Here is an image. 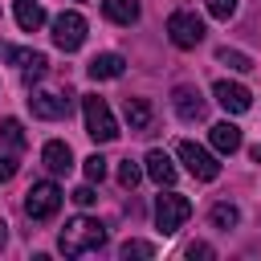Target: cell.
<instances>
[{
	"mask_svg": "<svg viewBox=\"0 0 261 261\" xmlns=\"http://www.w3.org/2000/svg\"><path fill=\"white\" fill-rule=\"evenodd\" d=\"M122 69H126L122 53H98V57H90V65H86V73H90L94 82H114V77H122Z\"/></svg>",
	"mask_w": 261,
	"mask_h": 261,
	"instance_id": "12",
	"label": "cell"
},
{
	"mask_svg": "<svg viewBox=\"0 0 261 261\" xmlns=\"http://www.w3.org/2000/svg\"><path fill=\"white\" fill-rule=\"evenodd\" d=\"M216 61H220V65H228V69H237V73H249V69H253V57H249V53H241V49H228V45H224V49H216Z\"/></svg>",
	"mask_w": 261,
	"mask_h": 261,
	"instance_id": "19",
	"label": "cell"
},
{
	"mask_svg": "<svg viewBox=\"0 0 261 261\" xmlns=\"http://www.w3.org/2000/svg\"><path fill=\"white\" fill-rule=\"evenodd\" d=\"M12 175H16V163H12L8 155H0V184H8Z\"/></svg>",
	"mask_w": 261,
	"mask_h": 261,
	"instance_id": "28",
	"label": "cell"
},
{
	"mask_svg": "<svg viewBox=\"0 0 261 261\" xmlns=\"http://www.w3.org/2000/svg\"><path fill=\"white\" fill-rule=\"evenodd\" d=\"M102 245H106V228H102L98 220H90V216L69 220V224L61 228V237H57V249H61L65 257H86V253H98Z\"/></svg>",
	"mask_w": 261,
	"mask_h": 261,
	"instance_id": "1",
	"label": "cell"
},
{
	"mask_svg": "<svg viewBox=\"0 0 261 261\" xmlns=\"http://www.w3.org/2000/svg\"><path fill=\"white\" fill-rule=\"evenodd\" d=\"M94 200H98V196H94V188H90V184H82V188H73V204H77V208H90Z\"/></svg>",
	"mask_w": 261,
	"mask_h": 261,
	"instance_id": "26",
	"label": "cell"
},
{
	"mask_svg": "<svg viewBox=\"0 0 261 261\" xmlns=\"http://www.w3.org/2000/svg\"><path fill=\"white\" fill-rule=\"evenodd\" d=\"M249 155H253V163H261V143H257V147H253Z\"/></svg>",
	"mask_w": 261,
	"mask_h": 261,
	"instance_id": "29",
	"label": "cell"
},
{
	"mask_svg": "<svg viewBox=\"0 0 261 261\" xmlns=\"http://www.w3.org/2000/svg\"><path fill=\"white\" fill-rule=\"evenodd\" d=\"M143 163H147L143 171H147L159 188H171V184H175V163H171V155H167V151H159V147H155V151H147V159H143Z\"/></svg>",
	"mask_w": 261,
	"mask_h": 261,
	"instance_id": "14",
	"label": "cell"
},
{
	"mask_svg": "<svg viewBox=\"0 0 261 261\" xmlns=\"http://www.w3.org/2000/svg\"><path fill=\"white\" fill-rule=\"evenodd\" d=\"M171 106H175V114H179L184 122H200V118H204V110H208V102H204V98H200V90H192V86H175Z\"/></svg>",
	"mask_w": 261,
	"mask_h": 261,
	"instance_id": "10",
	"label": "cell"
},
{
	"mask_svg": "<svg viewBox=\"0 0 261 261\" xmlns=\"http://www.w3.org/2000/svg\"><path fill=\"white\" fill-rule=\"evenodd\" d=\"M29 110L37 114V118H65L69 114V98H61V94H49V90H37L33 98H29Z\"/></svg>",
	"mask_w": 261,
	"mask_h": 261,
	"instance_id": "11",
	"label": "cell"
},
{
	"mask_svg": "<svg viewBox=\"0 0 261 261\" xmlns=\"http://www.w3.org/2000/svg\"><path fill=\"white\" fill-rule=\"evenodd\" d=\"M0 57H8V61H16L20 69H24V82L33 86L37 77H45V69H49V61H45V53H33V49H16V45H0Z\"/></svg>",
	"mask_w": 261,
	"mask_h": 261,
	"instance_id": "9",
	"label": "cell"
},
{
	"mask_svg": "<svg viewBox=\"0 0 261 261\" xmlns=\"http://www.w3.org/2000/svg\"><path fill=\"white\" fill-rule=\"evenodd\" d=\"M167 37H171L175 49H196L204 41V20L196 12H188V8H179V12L167 16Z\"/></svg>",
	"mask_w": 261,
	"mask_h": 261,
	"instance_id": "3",
	"label": "cell"
},
{
	"mask_svg": "<svg viewBox=\"0 0 261 261\" xmlns=\"http://www.w3.org/2000/svg\"><path fill=\"white\" fill-rule=\"evenodd\" d=\"M57 208H61V188L53 179H41L24 192V212L33 220H49V216H57Z\"/></svg>",
	"mask_w": 261,
	"mask_h": 261,
	"instance_id": "4",
	"label": "cell"
},
{
	"mask_svg": "<svg viewBox=\"0 0 261 261\" xmlns=\"http://www.w3.org/2000/svg\"><path fill=\"white\" fill-rule=\"evenodd\" d=\"M208 12H212L216 20H228V16L237 12V0H208Z\"/></svg>",
	"mask_w": 261,
	"mask_h": 261,
	"instance_id": "25",
	"label": "cell"
},
{
	"mask_svg": "<svg viewBox=\"0 0 261 261\" xmlns=\"http://www.w3.org/2000/svg\"><path fill=\"white\" fill-rule=\"evenodd\" d=\"M175 155L184 159V167H188L196 179H216V175H220V163H216V155H212V151H204V147H196V143H188V139L175 147Z\"/></svg>",
	"mask_w": 261,
	"mask_h": 261,
	"instance_id": "7",
	"label": "cell"
},
{
	"mask_svg": "<svg viewBox=\"0 0 261 261\" xmlns=\"http://www.w3.org/2000/svg\"><path fill=\"white\" fill-rule=\"evenodd\" d=\"M118 253H122L126 261H130V257H155V245H147V241H126Z\"/></svg>",
	"mask_w": 261,
	"mask_h": 261,
	"instance_id": "24",
	"label": "cell"
},
{
	"mask_svg": "<svg viewBox=\"0 0 261 261\" xmlns=\"http://www.w3.org/2000/svg\"><path fill=\"white\" fill-rule=\"evenodd\" d=\"M0 139H4L12 151H24V143H29V139H24V126H20L16 118H4V122H0Z\"/></svg>",
	"mask_w": 261,
	"mask_h": 261,
	"instance_id": "21",
	"label": "cell"
},
{
	"mask_svg": "<svg viewBox=\"0 0 261 261\" xmlns=\"http://www.w3.org/2000/svg\"><path fill=\"white\" fill-rule=\"evenodd\" d=\"M82 41H86V16H82V12H61V16H53V45H57V49L73 53V49H82Z\"/></svg>",
	"mask_w": 261,
	"mask_h": 261,
	"instance_id": "6",
	"label": "cell"
},
{
	"mask_svg": "<svg viewBox=\"0 0 261 261\" xmlns=\"http://www.w3.org/2000/svg\"><path fill=\"white\" fill-rule=\"evenodd\" d=\"M184 257H192V261H196V257H212V245L196 241V245H188V249H184Z\"/></svg>",
	"mask_w": 261,
	"mask_h": 261,
	"instance_id": "27",
	"label": "cell"
},
{
	"mask_svg": "<svg viewBox=\"0 0 261 261\" xmlns=\"http://www.w3.org/2000/svg\"><path fill=\"white\" fill-rule=\"evenodd\" d=\"M122 114H126L130 130H147V126H151V106H147V98H126Z\"/></svg>",
	"mask_w": 261,
	"mask_h": 261,
	"instance_id": "18",
	"label": "cell"
},
{
	"mask_svg": "<svg viewBox=\"0 0 261 261\" xmlns=\"http://www.w3.org/2000/svg\"><path fill=\"white\" fill-rule=\"evenodd\" d=\"M41 163H45L53 175H65V171L73 167V151H69V143H61V139H49V143L41 147Z\"/></svg>",
	"mask_w": 261,
	"mask_h": 261,
	"instance_id": "13",
	"label": "cell"
},
{
	"mask_svg": "<svg viewBox=\"0 0 261 261\" xmlns=\"http://www.w3.org/2000/svg\"><path fill=\"white\" fill-rule=\"evenodd\" d=\"M12 12H16V24H20L24 33H37V29L45 24V8H41V0H16Z\"/></svg>",
	"mask_w": 261,
	"mask_h": 261,
	"instance_id": "15",
	"label": "cell"
},
{
	"mask_svg": "<svg viewBox=\"0 0 261 261\" xmlns=\"http://www.w3.org/2000/svg\"><path fill=\"white\" fill-rule=\"evenodd\" d=\"M82 171H86L90 184H102L106 179V159L102 155H90V159H82Z\"/></svg>",
	"mask_w": 261,
	"mask_h": 261,
	"instance_id": "22",
	"label": "cell"
},
{
	"mask_svg": "<svg viewBox=\"0 0 261 261\" xmlns=\"http://www.w3.org/2000/svg\"><path fill=\"white\" fill-rule=\"evenodd\" d=\"M139 179H143V167H139L135 159H122V163H118V184H122V188H135Z\"/></svg>",
	"mask_w": 261,
	"mask_h": 261,
	"instance_id": "23",
	"label": "cell"
},
{
	"mask_svg": "<svg viewBox=\"0 0 261 261\" xmlns=\"http://www.w3.org/2000/svg\"><path fill=\"white\" fill-rule=\"evenodd\" d=\"M208 220L216 224V228H237V220H241V212H237V204H212V212H208Z\"/></svg>",
	"mask_w": 261,
	"mask_h": 261,
	"instance_id": "20",
	"label": "cell"
},
{
	"mask_svg": "<svg viewBox=\"0 0 261 261\" xmlns=\"http://www.w3.org/2000/svg\"><path fill=\"white\" fill-rule=\"evenodd\" d=\"M82 114H86V135H90L94 143H114V139H118V122H114L106 98L86 94V98H82Z\"/></svg>",
	"mask_w": 261,
	"mask_h": 261,
	"instance_id": "2",
	"label": "cell"
},
{
	"mask_svg": "<svg viewBox=\"0 0 261 261\" xmlns=\"http://www.w3.org/2000/svg\"><path fill=\"white\" fill-rule=\"evenodd\" d=\"M4 241H8V232H4V224H0V245H4Z\"/></svg>",
	"mask_w": 261,
	"mask_h": 261,
	"instance_id": "30",
	"label": "cell"
},
{
	"mask_svg": "<svg viewBox=\"0 0 261 261\" xmlns=\"http://www.w3.org/2000/svg\"><path fill=\"white\" fill-rule=\"evenodd\" d=\"M212 98H216V102H220L228 114H245V110L253 106V94H249L241 82H224V77L212 86Z\"/></svg>",
	"mask_w": 261,
	"mask_h": 261,
	"instance_id": "8",
	"label": "cell"
},
{
	"mask_svg": "<svg viewBox=\"0 0 261 261\" xmlns=\"http://www.w3.org/2000/svg\"><path fill=\"white\" fill-rule=\"evenodd\" d=\"M102 16L114 24H135L139 20V0H102Z\"/></svg>",
	"mask_w": 261,
	"mask_h": 261,
	"instance_id": "16",
	"label": "cell"
},
{
	"mask_svg": "<svg viewBox=\"0 0 261 261\" xmlns=\"http://www.w3.org/2000/svg\"><path fill=\"white\" fill-rule=\"evenodd\" d=\"M188 216H192V200H188V196H179V192L155 196V224H159L163 232H175Z\"/></svg>",
	"mask_w": 261,
	"mask_h": 261,
	"instance_id": "5",
	"label": "cell"
},
{
	"mask_svg": "<svg viewBox=\"0 0 261 261\" xmlns=\"http://www.w3.org/2000/svg\"><path fill=\"white\" fill-rule=\"evenodd\" d=\"M208 139H212V147H216L220 155H232V151H241V130H237L232 122H216Z\"/></svg>",
	"mask_w": 261,
	"mask_h": 261,
	"instance_id": "17",
	"label": "cell"
}]
</instances>
